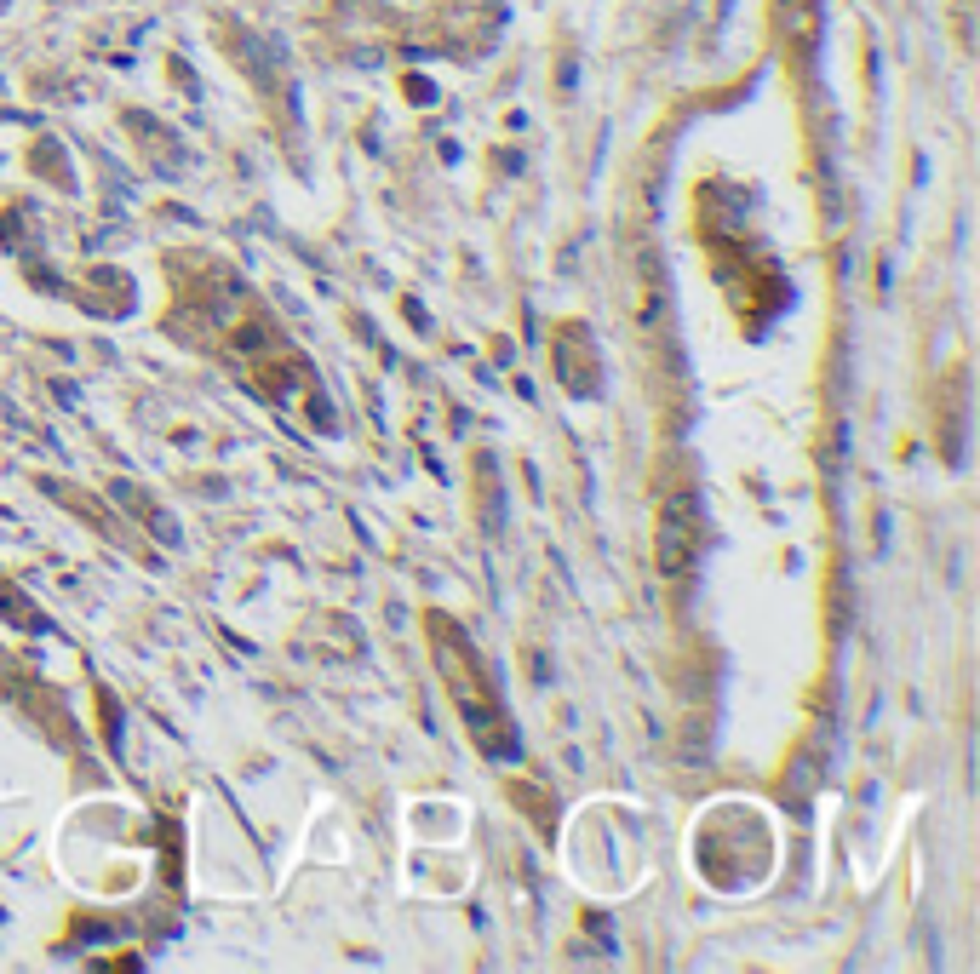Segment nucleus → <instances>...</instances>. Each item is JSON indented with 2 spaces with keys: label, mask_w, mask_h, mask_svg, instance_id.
<instances>
[{
  "label": "nucleus",
  "mask_w": 980,
  "mask_h": 974,
  "mask_svg": "<svg viewBox=\"0 0 980 974\" xmlns=\"http://www.w3.org/2000/svg\"><path fill=\"white\" fill-rule=\"evenodd\" d=\"M694 539H699V516H694V499L671 493L660 510V568L665 574H683L694 562Z\"/></svg>",
  "instance_id": "2"
},
{
  "label": "nucleus",
  "mask_w": 980,
  "mask_h": 974,
  "mask_svg": "<svg viewBox=\"0 0 980 974\" xmlns=\"http://www.w3.org/2000/svg\"><path fill=\"white\" fill-rule=\"evenodd\" d=\"M436 625H442V665H447L442 676H447V688H453L459 711H465L470 734H476L482 746L505 751V746H511V734H505V716H499V705H493V693L482 688V665L465 653V637L447 630V619H436Z\"/></svg>",
  "instance_id": "1"
}]
</instances>
